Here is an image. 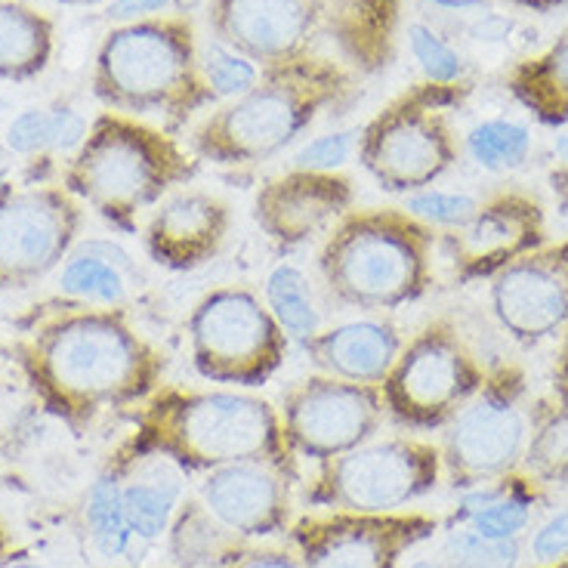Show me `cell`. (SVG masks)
<instances>
[{"instance_id": "1", "label": "cell", "mask_w": 568, "mask_h": 568, "mask_svg": "<svg viewBox=\"0 0 568 568\" xmlns=\"http://www.w3.org/2000/svg\"><path fill=\"white\" fill-rule=\"evenodd\" d=\"M16 362L43 408L71 429L142 405L164 384L168 368L124 306H90L69 297L19 334Z\"/></svg>"}, {"instance_id": "2", "label": "cell", "mask_w": 568, "mask_h": 568, "mask_svg": "<svg viewBox=\"0 0 568 568\" xmlns=\"http://www.w3.org/2000/svg\"><path fill=\"white\" fill-rule=\"evenodd\" d=\"M114 455L161 457L185 476H204L242 460H270L297 473L278 408L256 389L232 386L183 389L161 384L136 405L133 433Z\"/></svg>"}, {"instance_id": "3", "label": "cell", "mask_w": 568, "mask_h": 568, "mask_svg": "<svg viewBox=\"0 0 568 568\" xmlns=\"http://www.w3.org/2000/svg\"><path fill=\"white\" fill-rule=\"evenodd\" d=\"M396 0H213V31L251 62L331 65L318 59L322 43L337 62H381L393 31Z\"/></svg>"}, {"instance_id": "4", "label": "cell", "mask_w": 568, "mask_h": 568, "mask_svg": "<svg viewBox=\"0 0 568 568\" xmlns=\"http://www.w3.org/2000/svg\"><path fill=\"white\" fill-rule=\"evenodd\" d=\"M436 229L405 207H353L318 247L327 297L362 315L396 313L433 284Z\"/></svg>"}, {"instance_id": "5", "label": "cell", "mask_w": 568, "mask_h": 568, "mask_svg": "<svg viewBox=\"0 0 568 568\" xmlns=\"http://www.w3.org/2000/svg\"><path fill=\"white\" fill-rule=\"evenodd\" d=\"M195 176L199 161L168 133L124 114H105L65 164L62 189L102 223L133 235L142 216Z\"/></svg>"}, {"instance_id": "6", "label": "cell", "mask_w": 568, "mask_h": 568, "mask_svg": "<svg viewBox=\"0 0 568 568\" xmlns=\"http://www.w3.org/2000/svg\"><path fill=\"white\" fill-rule=\"evenodd\" d=\"M337 65H282L270 78L213 112L195 133L192 149L216 168H254L282 155L313 128L322 109L337 100Z\"/></svg>"}, {"instance_id": "7", "label": "cell", "mask_w": 568, "mask_h": 568, "mask_svg": "<svg viewBox=\"0 0 568 568\" xmlns=\"http://www.w3.org/2000/svg\"><path fill=\"white\" fill-rule=\"evenodd\" d=\"M97 93L121 112L173 121L213 97L183 19H140L109 34L97 59Z\"/></svg>"}, {"instance_id": "8", "label": "cell", "mask_w": 568, "mask_h": 568, "mask_svg": "<svg viewBox=\"0 0 568 568\" xmlns=\"http://www.w3.org/2000/svg\"><path fill=\"white\" fill-rule=\"evenodd\" d=\"M192 368L211 386L260 389L282 371L291 341L260 291L247 284L213 287L185 318Z\"/></svg>"}, {"instance_id": "9", "label": "cell", "mask_w": 568, "mask_h": 568, "mask_svg": "<svg viewBox=\"0 0 568 568\" xmlns=\"http://www.w3.org/2000/svg\"><path fill=\"white\" fill-rule=\"evenodd\" d=\"M488 374L455 315H439L405 341L381 384L386 417L412 433L445 429Z\"/></svg>"}, {"instance_id": "10", "label": "cell", "mask_w": 568, "mask_h": 568, "mask_svg": "<svg viewBox=\"0 0 568 568\" xmlns=\"http://www.w3.org/2000/svg\"><path fill=\"white\" fill-rule=\"evenodd\" d=\"M439 483V445L420 436H377L318 464L306 485V504L343 513H405Z\"/></svg>"}, {"instance_id": "11", "label": "cell", "mask_w": 568, "mask_h": 568, "mask_svg": "<svg viewBox=\"0 0 568 568\" xmlns=\"http://www.w3.org/2000/svg\"><path fill=\"white\" fill-rule=\"evenodd\" d=\"M445 84L402 97L358 133L355 158L386 195L408 199L455 168L457 140L445 114Z\"/></svg>"}, {"instance_id": "12", "label": "cell", "mask_w": 568, "mask_h": 568, "mask_svg": "<svg viewBox=\"0 0 568 568\" xmlns=\"http://www.w3.org/2000/svg\"><path fill=\"white\" fill-rule=\"evenodd\" d=\"M528 429L523 371H491L483 389L442 429V476L460 491L510 476L523 464Z\"/></svg>"}, {"instance_id": "13", "label": "cell", "mask_w": 568, "mask_h": 568, "mask_svg": "<svg viewBox=\"0 0 568 568\" xmlns=\"http://www.w3.org/2000/svg\"><path fill=\"white\" fill-rule=\"evenodd\" d=\"M275 408L291 455L315 467L377 439L386 420L381 386L349 384L318 371L287 386Z\"/></svg>"}, {"instance_id": "14", "label": "cell", "mask_w": 568, "mask_h": 568, "mask_svg": "<svg viewBox=\"0 0 568 568\" xmlns=\"http://www.w3.org/2000/svg\"><path fill=\"white\" fill-rule=\"evenodd\" d=\"M84 207L62 185L0 183V291H26L62 270Z\"/></svg>"}, {"instance_id": "15", "label": "cell", "mask_w": 568, "mask_h": 568, "mask_svg": "<svg viewBox=\"0 0 568 568\" xmlns=\"http://www.w3.org/2000/svg\"><path fill=\"white\" fill-rule=\"evenodd\" d=\"M436 528V516L417 510H322L294 519L287 540L303 568H402L405 554L433 538Z\"/></svg>"}, {"instance_id": "16", "label": "cell", "mask_w": 568, "mask_h": 568, "mask_svg": "<svg viewBox=\"0 0 568 568\" xmlns=\"http://www.w3.org/2000/svg\"><path fill=\"white\" fill-rule=\"evenodd\" d=\"M497 327L516 343L562 337L568 327V239L547 242L513 260L488 284Z\"/></svg>"}, {"instance_id": "17", "label": "cell", "mask_w": 568, "mask_h": 568, "mask_svg": "<svg viewBox=\"0 0 568 568\" xmlns=\"http://www.w3.org/2000/svg\"><path fill=\"white\" fill-rule=\"evenodd\" d=\"M294 479L297 473L270 460H242L204 473L199 500L244 540H272L294 526Z\"/></svg>"}, {"instance_id": "18", "label": "cell", "mask_w": 568, "mask_h": 568, "mask_svg": "<svg viewBox=\"0 0 568 568\" xmlns=\"http://www.w3.org/2000/svg\"><path fill=\"white\" fill-rule=\"evenodd\" d=\"M355 207V185L343 173L291 171L256 189V229L282 251L325 239Z\"/></svg>"}, {"instance_id": "19", "label": "cell", "mask_w": 568, "mask_h": 568, "mask_svg": "<svg viewBox=\"0 0 568 568\" xmlns=\"http://www.w3.org/2000/svg\"><path fill=\"white\" fill-rule=\"evenodd\" d=\"M547 244V216L526 192H500L479 204L467 226L442 235V247L464 282L495 278L513 260Z\"/></svg>"}, {"instance_id": "20", "label": "cell", "mask_w": 568, "mask_h": 568, "mask_svg": "<svg viewBox=\"0 0 568 568\" xmlns=\"http://www.w3.org/2000/svg\"><path fill=\"white\" fill-rule=\"evenodd\" d=\"M232 232V207L207 189L183 185L142 223V244L152 263L171 272H195L223 251Z\"/></svg>"}, {"instance_id": "21", "label": "cell", "mask_w": 568, "mask_h": 568, "mask_svg": "<svg viewBox=\"0 0 568 568\" xmlns=\"http://www.w3.org/2000/svg\"><path fill=\"white\" fill-rule=\"evenodd\" d=\"M402 346L405 337L393 322H386L384 315H365L355 322L322 327L300 349L318 374L349 384L381 386L396 365Z\"/></svg>"}, {"instance_id": "22", "label": "cell", "mask_w": 568, "mask_h": 568, "mask_svg": "<svg viewBox=\"0 0 568 568\" xmlns=\"http://www.w3.org/2000/svg\"><path fill=\"white\" fill-rule=\"evenodd\" d=\"M109 467L121 476V500L130 528L142 544L161 540L185 497V473L161 457L114 455Z\"/></svg>"}, {"instance_id": "23", "label": "cell", "mask_w": 568, "mask_h": 568, "mask_svg": "<svg viewBox=\"0 0 568 568\" xmlns=\"http://www.w3.org/2000/svg\"><path fill=\"white\" fill-rule=\"evenodd\" d=\"M168 559L173 568H223L251 547V540L229 531L199 495H185L164 535Z\"/></svg>"}, {"instance_id": "24", "label": "cell", "mask_w": 568, "mask_h": 568, "mask_svg": "<svg viewBox=\"0 0 568 568\" xmlns=\"http://www.w3.org/2000/svg\"><path fill=\"white\" fill-rule=\"evenodd\" d=\"M263 300H266V306H270L275 322L282 325L291 343L303 346L322 331V315H318V306H315L313 284L306 278V272L294 266V263H278L266 275Z\"/></svg>"}, {"instance_id": "25", "label": "cell", "mask_w": 568, "mask_h": 568, "mask_svg": "<svg viewBox=\"0 0 568 568\" xmlns=\"http://www.w3.org/2000/svg\"><path fill=\"white\" fill-rule=\"evenodd\" d=\"M513 90L547 124L568 121V31L535 62L516 71Z\"/></svg>"}, {"instance_id": "26", "label": "cell", "mask_w": 568, "mask_h": 568, "mask_svg": "<svg viewBox=\"0 0 568 568\" xmlns=\"http://www.w3.org/2000/svg\"><path fill=\"white\" fill-rule=\"evenodd\" d=\"M59 291L62 297L90 303V306H124L128 282L121 272V260L100 254V244L71 251L59 270Z\"/></svg>"}, {"instance_id": "27", "label": "cell", "mask_w": 568, "mask_h": 568, "mask_svg": "<svg viewBox=\"0 0 568 568\" xmlns=\"http://www.w3.org/2000/svg\"><path fill=\"white\" fill-rule=\"evenodd\" d=\"M50 57V26L19 3H0V78H29Z\"/></svg>"}, {"instance_id": "28", "label": "cell", "mask_w": 568, "mask_h": 568, "mask_svg": "<svg viewBox=\"0 0 568 568\" xmlns=\"http://www.w3.org/2000/svg\"><path fill=\"white\" fill-rule=\"evenodd\" d=\"M87 121L71 109H29L7 128V145L16 155H41V152H62L74 155L87 140Z\"/></svg>"}, {"instance_id": "29", "label": "cell", "mask_w": 568, "mask_h": 568, "mask_svg": "<svg viewBox=\"0 0 568 568\" xmlns=\"http://www.w3.org/2000/svg\"><path fill=\"white\" fill-rule=\"evenodd\" d=\"M87 523L93 531V540L109 559H124L133 554V547L142 544L136 531L130 528L124 500H121V476L112 467L90 485L87 495Z\"/></svg>"}, {"instance_id": "30", "label": "cell", "mask_w": 568, "mask_h": 568, "mask_svg": "<svg viewBox=\"0 0 568 568\" xmlns=\"http://www.w3.org/2000/svg\"><path fill=\"white\" fill-rule=\"evenodd\" d=\"M519 467L538 483H568V396L535 417Z\"/></svg>"}, {"instance_id": "31", "label": "cell", "mask_w": 568, "mask_h": 568, "mask_svg": "<svg viewBox=\"0 0 568 568\" xmlns=\"http://www.w3.org/2000/svg\"><path fill=\"white\" fill-rule=\"evenodd\" d=\"M467 149L473 161L485 168V171H516L526 164L528 152H531V133L516 121H483L469 130Z\"/></svg>"}, {"instance_id": "32", "label": "cell", "mask_w": 568, "mask_h": 568, "mask_svg": "<svg viewBox=\"0 0 568 568\" xmlns=\"http://www.w3.org/2000/svg\"><path fill=\"white\" fill-rule=\"evenodd\" d=\"M519 562H523V540L485 538L469 526H452L442 544L445 568H519Z\"/></svg>"}, {"instance_id": "33", "label": "cell", "mask_w": 568, "mask_h": 568, "mask_svg": "<svg viewBox=\"0 0 568 568\" xmlns=\"http://www.w3.org/2000/svg\"><path fill=\"white\" fill-rule=\"evenodd\" d=\"M201 74L211 87L213 97H229L239 100L244 93H251L256 87V69L254 62L242 53H235L226 43L213 41L204 47L201 57Z\"/></svg>"}, {"instance_id": "34", "label": "cell", "mask_w": 568, "mask_h": 568, "mask_svg": "<svg viewBox=\"0 0 568 568\" xmlns=\"http://www.w3.org/2000/svg\"><path fill=\"white\" fill-rule=\"evenodd\" d=\"M405 211L412 213L414 220H420L429 229H452L467 226L473 220V213L479 211V201L460 195V192H442V189H424V192H414L402 204Z\"/></svg>"}, {"instance_id": "35", "label": "cell", "mask_w": 568, "mask_h": 568, "mask_svg": "<svg viewBox=\"0 0 568 568\" xmlns=\"http://www.w3.org/2000/svg\"><path fill=\"white\" fill-rule=\"evenodd\" d=\"M408 41H412L414 59L420 62L424 74L433 84H452L464 74V62L457 57L448 43L442 41L436 31H429L426 26H412L408 29Z\"/></svg>"}, {"instance_id": "36", "label": "cell", "mask_w": 568, "mask_h": 568, "mask_svg": "<svg viewBox=\"0 0 568 568\" xmlns=\"http://www.w3.org/2000/svg\"><path fill=\"white\" fill-rule=\"evenodd\" d=\"M355 142H358V130H337V133L315 136L294 155L291 168L313 173H341L343 164L355 155Z\"/></svg>"}, {"instance_id": "37", "label": "cell", "mask_w": 568, "mask_h": 568, "mask_svg": "<svg viewBox=\"0 0 568 568\" xmlns=\"http://www.w3.org/2000/svg\"><path fill=\"white\" fill-rule=\"evenodd\" d=\"M528 554L538 566L568 559V510L554 513L544 526H538V531L528 540Z\"/></svg>"}, {"instance_id": "38", "label": "cell", "mask_w": 568, "mask_h": 568, "mask_svg": "<svg viewBox=\"0 0 568 568\" xmlns=\"http://www.w3.org/2000/svg\"><path fill=\"white\" fill-rule=\"evenodd\" d=\"M223 568H303L300 556L287 547H263V544H251L239 559H232Z\"/></svg>"}, {"instance_id": "39", "label": "cell", "mask_w": 568, "mask_h": 568, "mask_svg": "<svg viewBox=\"0 0 568 568\" xmlns=\"http://www.w3.org/2000/svg\"><path fill=\"white\" fill-rule=\"evenodd\" d=\"M171 3L173 0H112L109 19H118V22H140V19H149L152 13L168 10Z\"/></svg>"}, {"instance_id": "40", "label": "cell", "mask_w": 568, "mask_h": 568, "mask_svg": "<svg viewBox=\"0 0 568 568\" xmlns=\"http://www.w3.org/2000/svg\"><path fill=\"white\" fill-rule=\"evenodd\" d=\"M554 381H556V386H559V393H562V396H568V327L562 331V337H559V353H556Z\"/></svg>"}, {"instance_id": "41", "label": "cell", "mask_w": 568, "mask_h": 568, "mask_svg": "<svg viewBox=\"0 0 568 568\" xmlns=\"http://www.w3.org/2000/svg\"><path fill=\"white\" fill-rule=\"evenodd\" d=\"M439 7H448V10H467V7H479V0H433Z\"/></svg>"}, {"instance_id": "42", "label": "cell", "mask_w": 568, "mask_h": 568, "mask_svg": "<svg viewBox=\"0 0 568 568\" xmlns=\"http://www.w3.org/2000/svg\"><path fill=\"white\" fill-rule=\"evenodd\" d=\"M408 568H445L442 562H436V559H417V562H412Z\"/></svg>"}, {"instance_id": "43", "label": "cell", "mask_w": 568, "mask_h": 568, "mask_svg": "<svg viewBox=\"0 0 568 568\" xmlns=\"http://www.w3.org/2000/svg\"><path fill=\"white\" fill-rule=\"evenodd\" d=\"M62 3H78V7H87V3H100V0H62Z\"/></svg>"}, {"instance_id": "44", "label": "cell", "mask_w": 568, "mask_h": 568, "mask_svg": "<svg viewBox=\"0 0 568 568\" xmlns=\"http://www.w3.org/2000/svg\"><path fill=\"white\" fill-rule=\"evenodd\" d=\"M540 568H568V559H559V562H550V566H540Z\"/></svg>"}, {"instance_id": "45", "label": "cell", "mask_w": 568, "mask_h": 568, "mask_svg": "<svg viewBox=\"0 0 568 568\" xmlns=\"http://www.w3.org/2000/svg\"><path fill=\"white\" fill-rule=\"evenodd\" d=\"M13 568H38V566H31V562H19V566H13Z\"/></svg>"}, {"instance_id": "46", "label": "cell", "mask_w": 568, "mask_h": 568, "mask_svg": "<svg viewBox=\"0 0 568 568\" xmlns=\"http://www.w3.org/2000/svg\"><path fill=\"white\" fill-rule=\"evenodd\" d=\"M562 152H568V140H566V142H562Z\"/></svg>"}]
</instances>
